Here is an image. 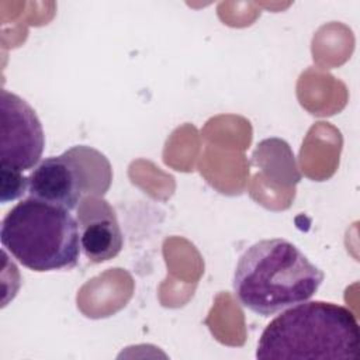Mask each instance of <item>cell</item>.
Here are the masks:
<instances>
[{"label":"cell","instance_id":"obj_1","mask_svg":"<svg viewBox=\"0 0 360 360\" xmlns=\"http://www.w3.org/2000/svg\"><path fill=\"white\" fill-rule=\"evenodd\" d=\"M323 271L291 242L273 238L248 248L233 273V292L249 311L270 316L308 301L321 287Z\"/></svg>","mask_w":360,"mask_h":360},{"label":"cell","instance_id":"obj_2","mask_svg":"<svg viewBox=\"0 0 360 360\" xmlns=\"http://www.w3.org/2000/svg\"><path fill=\"white\" fill-rule=\"evenodd\" d=\"M360 328L346 307L304 301L281 311L260 335L257 359H357Z\"/></svg>","mask_w":360,"mask_h":360},{"label":"cell","instance_id":"obj_3","mask_svg":"<svg viewBox=\"0 0 360 360\" xmlns=\"http://www.w3.org/2000/svg\"><path fill=\"white\" fill-rule=\"evenodd\" d=\"M0 240L24 267L44 273L73 269L80 256V231L69 210L28 197L7 211Z\"/></svg>","mask_w":360,"mask_h":360},{"label":"cell","instance_id":"obj_4","mask_svg":"<svg viewBox=\"0 0 360 360\" xmlns=\"http://www.w3.org/2000/svg\"><path fill=\"white\" fill-rule=\"evenodd\" d=\"M111 181L108 160L87 146H75L41 160L28 176V194L39 201L75 210L87 195H103Z\"/></svg>","mask_w":360,"mask_h":360},{"label":"cell","instance_id":"obj_5","mask_svg":"<svg viewBox=\"0 0 360 360\" xmlns=\"http://www.w3.org/2000/svg\"><path fill=\"white\" fill-rule=\"evenodd\" d=\"M0 167L25 172L41 160L45 135L35 110L20 96L0 91Z\"/></svg>","mask_w":360,"mask_h":360},{"label":"cell","instance_id":"obj_6","mask_svg":"<svg viewBox=\"0 0 360 360\" xmlns=\"http://www.w3.org/2000/svg\"><path fill=\"white\" fill-rule=\"evenodd\" d=\"M80 248L93 263H103L115 257L124 236L114 208L101 195H87L77 205Z\"/></svg>","mask_w":360,"mask_h":360},{"label":"cell","instance_id":"obj_7","mask_svg":"<svg viewBox=\"0 0 360 360\" xmlns=\"http://www.w3.org/2000/svg\"><path fill=\"white\" fill-rule=\"evenodd\" d=\"M28 193V177L22 172L0 167V201L3 204Z\"/></svg>","mask_w":360,"mask_h":360}]
</instances>
